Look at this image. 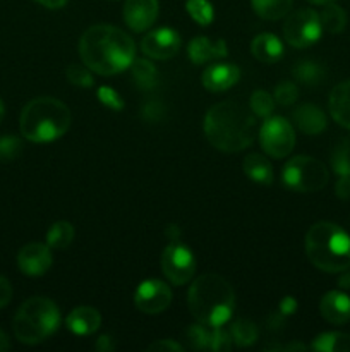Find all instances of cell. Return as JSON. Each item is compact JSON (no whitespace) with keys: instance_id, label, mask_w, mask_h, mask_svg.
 I'll list each match as a JSON object with an SVG mask.
<instances>
[{"instance_id":"cell-44","label":"cell","mask_w":350,"mask_h":352,"mask_svg":"<svg viewBox=\"0 0 350 352\" xmlns=\"http://www.w3.org/2000/svg\"><path fill=\"white\" fill-rule=\"evenodd\" d=\"M10 349V342H9V337L0 330V352L3 351H9Z\"/></svg>"},{"instance_id":"cell-37","label":"cell","mask_w":350,"mask_h":352,"mask_svg":"<svg viewBox=\"0 0 350 352\" xmlns=\"http://www.w3.org/2000/svg\"><path fill=\"white\" fill-rule=\"evenodd\" d=\"M187 337L194 349H208L209 332L206 330V325H202V323L199 322L198 325H192L191 329L187 330Z\"/></svg>"},{"instance_id":"cell-40","label":"cell","mask_w":350,"mask_h":352,"mask_svg":"<svg viewBox=\"0 0 350 352\" xmlns=\"http://www.w3.org/2000/svg\"><path fill=\"white\" fill-rule=\"evenodd\" d=\"M148 351H184V347L180 346V344L174 342V340L170 339H165V340H158V342L151 344L150 347H148Z\"/></svg>"},{"instance_id":"cell-33","label":"cell","mask_w":350,"mask_h":352,"mask_svg":"<svg viewBox=\"0 0 350 352\" xmlns=\"http://www.w3.org/2000/svg\"><path fill=\"white\" fill-rule=\"evenodd\" d=\"M91 69L88 65L81 64H69L67 69H65V76H67L69 81L75 86H81V88H89V86L95 85L91 76Z\"/></svg>"},{"instance_id":"cell-10","label":"cell","mask_w":350,"mask_h":352,"mask_svg":"<svg viewBox=\"0 0 350 352\" xmlns=\"http://www.w3.org/2000/svg\"><path fill=\"white\" fill-rule=\"evenodd\" d=\"M161 270L172 284H187L196 272L194 254L180 241H172L161 253Z\"/></svg>"},{"instance_id":"cell-36","label":"cell","mask_w":350,"mask_h":352,"mask_svg":"<svg viewBox=\"0 0 350 352\" xmlns=\"http://www.w3.org/2000/svg\"><path fill=\"white\" fill-rule=\"evenodd\" d=\"M232 333L225 332V330H222V327H218V329H215L213 332H209L208 349L216 352H226L232 349Z\"/></svg>"},{"instance_id":"cell-41","label":"cell","mask_w":350,"mask_h":352,"mask_svg":"<svg viewBox=\"0 0 350 352\" xmlns=\"http://www.w3.org/2000/svg\"><path fill=\"white\" fill-rule=\"evenodd\" d=\"M335 192L340 199H350V177H338L335 186Z\"/></svg>"},{"instance_id":"cell-45","label":"cell","mask_w":350,"mask_h":352,"mask_svg":"<svg viewBox=\"0 0 350 352\" xmlns=\"http://www.w3.org/2000/svg\"><path fill=\"white\" fill-rule=\"evenodd\" d=\"M340 285H342V287H350V274H349V272H347V274L343 275L342 278H340Z\"/></svg>"},{"instance_id":"cell-34","label":"cell","mask_w":350,"mask_h":352,"mask_svg":"<svg viewBox=\"0 0 350 352\" xmlns=\"http://www.w3.org/2000/svg\"><path fill=\"white\" fill-rule=\"evenodd\" d=\"M23 151V143L16 136L0 138V162H12Z\"/></svg>"},{"instance_id":"cell-28","label":"cell","mask_w":350,"mask_h":352,"mask_svg":"<svg viewBox=\"0 0 350 352\" xmlns=\"http://www.w3.org/2000/svg\"><path fill=\"white\" fill-rule=\"evenodd\" d=\"M331 167L338 177H350V140H342L333 148Z\"/></svg>"},{"instance_id":"cell-4","label":"cell","mask_w":350,"mask_h":352,"mask_svg":"<svg viewBox=\"0 0 350 352\" xmlns=\"http://www.w3.org/2000/svg\"><path fill=\"white\" fill-rule=\"evenodd\" d=\"M305 253L316 268L342 274L350 268V236L331 222H318L305 236Z\"/></svg>"},{"instance_id":"cell-24","label":"cell","mask_w":350,"mask_h":352,"mask_svg":"<svg viewBox=\"0 0 350 352\" xmlns=\"http://www.w3.org/2000/svg\"><path fill=\"white\" fill-rule=\"evenodd\" d=\"M311 349L321 352H350V336L342 332H326L316 337Z\"/></svg>"},{"instance_id":"cell-31","label":"cell","mask_w":350,"mask_h":352,"mask_svg":"<svg viewBox=\"0 0 350 352\" xmlns=\"http://www.w3.org/2000/svg\"><path fill=\"white\" fill-rule=\"evenodd\" d=\"M130 67H132V74L136 81L144 88H151L156 82V67L146 58H134Z\"/></svg>"},{"instance_id":"cell-5","label":"cell","mask_w":350,"mask_h":352,"mask_svg":"<svg viewBox=\"0 0 350 352\" xmlns=\"http://www.w3.org/2000/svg\"><path fill=\"white\" fill-rule=\"evenodd\" d=\"M71 110L51 96H40L21 112V133L33 143H50L64 136L71 126Z\"/></svg>"},{"instance_id":"cell-39","label":"cell","mask_w":350,"mask_h":352,"mask_svg":"<svg viewBox=\"0 0 350 352\" xmlns=\"http://www.w3.org/2000/svg\"><path fill=\"white\" fill-rule=\"evenodd\" d=\"M10 298H12V285L5 277L0 275V309L9 305Z\"/></svg>"},{"instance_id":"cell-22","label":"cell","mask_w":350,"mask_h":352,"mask_svg":"<svg viewBox=\"0 0 350 352\" xmlns=\"http://www.w3.org/2000/svg\"><path fill=\"white\" fill-rule=\"evenodd\" d=\"M244 172L249 179H253L254 182H259V184L270 186L273 182V167L268 162L266 157L257 153H250L244 158L242 164Z\"/></svg>"},{"instance_id":"cell-25","label":"cell","mask_w":350,"mask_h":352,"mask_svg":"<svg viewBox=\"0 0 350 352\" xmlns=\"http://www.w3.org/2000/svg\"><path fill=\"white\" fill-rule=\"evenodd\" d=\"M319 21H321L323 31H328V33L336 34L342 33L347 26V14L345 10L340 6H336L335 2L325 3V9L319 12Z\"/></svg>"},{"instance_id":"cell-42","label":"cell","mask_w":350,"mask_h":352,"mask_svg":"<svg viewBox=\"0 0 350 352\" xmlns=\"http://www.w3.org/2000/svg\"><path fill=\"white\" fill-rule=\"evenodd\" d=\"M34 2L41 3L47 9H62L67 3V0H34Z\"/></svg>"},{"instance_id":"cell-21","label":"cell","mask_w":350,"mask_h":352,"mask_svg":"<svg viewBox=\"0 0 350 352\" xmlns=\"http://www.w3.org/2000/svg\"><path fill=\"white\" fill-rule=\"evenodd\" d=\"M250 52L263 64H273L283 55V43L273 33H261L250 43Z\"/></svg>"},{"instance_id":"cell-43","label":"cell","mask_w":350,"mask_h":352,"mask_svg":"<svg viewBox=\"0 0 350 352\" xmlns=\"http://www.w3.org/2000/svg\"><path fill=\"white\" fill-rule=\"evenodd\" d=\"M96 349L98 351H112L113 346L110 344V337L103 336L98 339V344H96Z\"/></svg>"},{"instance_id":"cell-6","label":"cell","mask_w":350,"mask_h":352,"mask_svg":"<svg viewBox=\"0 0 350 352\" xmlns=\"http://www.w3.org/2000/svg\"><path fill=\"white\" fill-rule=\"evenodd\" d=\"M60 327V311L51 299L31 298L14 316V333L23 344H40L54 336Z\"/></svg>"},{"instance_id":"cell-29","label":"cell","mask_w":350,"mask_h":352,"mask_svg":"<svg viewBox=\"0 0 350 352\" xmlns=\"http://www.w3.org/2000/svg\"><path fill=\"white\" fill-rule=\"evenodd\" d=\"M185 9H187L189 16L199 24V26H208L211 24L213 17H215V10L209 0H187L185 2Z\"/></svg>"},{"instance_id":"cell-26","label":"cell","mask_w":350,"mask_h":352,"mask_svg":"<svg viewBox=\"0 0 350 352\" xmlns=\"http://www.w3.org/2000/svg\"><path fill=\"white\" fill-rule=\"evenodd\" d=\"M294 72L295 79L301 81L302 85H307V86H316L319 82L325 81V76L326 71L321 64L318 62H312V60H302L297 62L292 69Z\"/></svg>"},{"instance_id":"cell-14","label":"cell","mask_w":350,"mask_h":352,"mask_svg":"<svg viewBox=\"0 0 350 352\" xmlns=\"http://www.w3.org/2000/svg\"><path fill=\"white\" fill-rule=\"evenodd\" d=\"M160 10L158 0H126L124 19L126 24L136 33L146 31L154 24Z\"/></svg>"},{"instance_id":"cell-38","label":"cell","mask_w":350,"mask_h":352,"mask_svg":"<svg viewBox=\"0 0 350 352\" xmlns=\"http://www.w3.org/2000/svg\"><path fill=\"white\" fill-rule=\"evenodd\" d=\"M98 100L103 103L105 107L113 110H122L124 109V100L120 98L119 93L115 91L113 88L110 86H102L98 89Z\"/></svg>"},{"instance_id":"cell-13","label":"cell","mask_w":350,"mask_h":352,"mask_svg":"<svg viewBox=\"0 0 350 352\" xmlns=\"http://www.w3.org/2000/svg\"><path fill=\"white\" fill-rule=\"evenodd\" d=\"M51 263H54V258H51V251L48 244L30 243L21 248L19 254H17L19 270L24 275H30V277L45 275L50 270Z\"/></svg>"},{"instance_id":"cell-27","label":"cell","mask_w":350,"mask_h":352,"mask_svg":"<svg viewBox=\"0 0 350 352\" xmlns=\"http://www.w3.org/2000/svg\"><path fill=\"white\" fill-rule=\"evenodd\" d=\"M74 241V227L72 223L60 220L48 229L47 244L54 250H65Z\"/></svg>"},{"instance_id":"cell-17","label":"cell","mask_w":350,"mask_h":352,"mask_svg":"<svg viewBox=\"0 0 350 352\" xmlns=\"http://www.w3.org/2000/svg\"><path fill=\"white\" fill-rule=\"evenodd\" d=\"M226 55H229V50H226V43L223 40L211 41L206 36H196L189 43V58L196 65L215 62L218 58L226 57Z\"/></svg>"},{"instance_id":"cell-9","label":"cell","mask_w":350,"mask_h":352,"mask_svg":"<svg viewBox=\"0 0 350 352\" xmlns=\"http://www.w3.org/2000/svg\"><path fill=\"white\" fill-rule=\"evenodd\" d=\"M259 143L263 150L273 158L290 155L295 146V131L283 117H266L259 129Z\"/></svg>"},{"instance_id":"cell-11","label":"cell","mask_w":350,"mask_h":352,"mask_svg":"<svg viewBox=\"0 0 350 352\" xmlns=\"http://www.w3.org/2000/svg\"><path fill=\"white\" fill-rule=\"evenodd\" d=\"M172 302V291L161 280H144L134 292V305L146 315H158L165 311Z\"/></svg>"},{"instance_id":"cell-23","label":"cell","mask_w":350,"mask_h":352,"mask_svg":"<svg viewBox=\"0 0 350 352\" xmlns=\"http://www.w3.org/2000/svg\"><path fill=\"white\" fill-rule=\"evenodd\" d=\"M294 0H250L254 12L266 21H277L287 16Z\"/></svg>"},{"instance_id":"cell-19","label":"cell","mask_w":350,"mask_h":352,"mask_svg":"<svg viewBox=\"0 0 350 352\" xmlns=\"http://www.w3.org/2000/svg\"><path fill=\"white\" fill-rule=\"evenodd\" d=\"M294 122L304 134H321L326 129V116L314 103H304L294 110Z\"/></svg>"},{"instance_id":"cell-1","label":"cell","mask_w":350,"mask_h":352,"mask_svg":"<svg viewBox=\"0 0 350 352\" xmlns=\"http://www.w3.org/2000/svg\"><path fill=\"white\" fill-rule=\"evenodd\" d=\"M136 54L132 38L108 24L91 26L79 41L82 64L102 76H113L130 67Z\"/></svg>"},{"instance_id":"cell-46","label":"cell","mask_w":350,"mask_h":352,"mask_svg":"<svg viewBox=\"0 0 350 352\" xmlns=\"http://www.w3.org/2000/svg\"><path fill=\"white\" fill-rule=\"evenodd\" d=\"M307 2H311V3H316V6H325V3H331V2H336V0H307Z\"/></svg>"},{"instance_id":"cell-2","label":"cell","mask_w":350,"mask_h":352,"mask_svg":"<svg viewBox=\"0 0 350 352\" xmlns=\"http://www.w3.org/2000/svg\"><path fill=\"white\" fill-rule=\"evenodd\" d=\"M205 134L216 150L237 153L250 146L257 136V120L249 105L226 100L211 107L205 119Z\"/></svg>"},{"instance_id":"cell-30","label":"cell","mask_w":350,"mask_h":352,"mask_svg":"<svg viewBox=\"0 0 350 352\" xmlns=\"http://www.w3.org/2000/svg\"><path fill=\"white\" fill-rule=\"evenodd\" d=\"M232 339L237 346L247 347L256 342L257 329L249 320H237L232 325Z\"/></svg>"},{"instance_id":"cell-8","label":"cell","mask_w":350,"mask_h":352,"mask_svg":"<svg viewBox=\"0 0 350 352\" xmlns=\"http://www.w3.org/2000/svg\"><path fill=\"white\" fill-rule=\"evenodd\" d=\"M323 26L319 14L312 9H301L285 19L283 36L295 48H307L321 38Z\"/></svg>"},{"instance_id":"cell-35","label":"cell","mask_w":350,"mask_h":352,"mask_svg":"<svg viewBox=\"0 0 350 352\" xmlns=\"http://www.w3.org/2000/svg\"><path fill=\"white\" fill-rule=\"evenodd\" d=\"M299 98V89L294 82L283 81L275 88V100L280 103L281 107H290L297 102Z\"/></svg>"},{"instance_id":"cell-7","label":"cell","mask_w":350,"mask_h":352,"mask_svg":"<svg viewBox=\"0 0 350 352\" xmlns=\"http://www.w3.org/2000/svg\"><path fill=\"white\" fill-rule=\"evenodd\" d=\"M328 168L323 162L312 157H295L285 164L281 181L292 191L316 192L328 184Z\"/></svg>"},{"instance_id":"cell-32","label":"cell","mask_w":350,"mask_h":352,"mask_svg":"<svg viewBox=\"0 0 350 352\" xmlns=\"http://www.w3.org/2000/svg\"><path fill=\"white\" fill-rule=\"evenodd\" d=\"M250 110L254 112V116L261 117V119H266V117L271 116L275 109V98L264 89H256L250 96L249 102Z\"/></svg>"},{"instance_id":"cell-20","label":"cell","mask_w":350,"mask_h":352,"mask_svg":"<svg viewBox=\"0 0 350 352\" xmlns=\"http://www.w3.org/2000/svg\"><path fill=\"white\" fill-rule=\"evenodd\" d=\"M329 113L345 129H350V79L336 85L329 93Z\"/></svg>"},{"instance_id":"cell-18","label":"cell","mask_w":350,"mask_h":352,"mask_svg":"<svg viewBox=\"0 0 350 352\" xmlns=\"http://www.w3.org/2000/svg\"><path fill=\"white\" fill-rule=\"evenodd\" d=\"M65 325L75 336H91L102 325V315L91 306H79L69 313Z\"/></svg>"},{"instance_id":"cell-47","label":"cell","mask_w":350,"mask_h":352,"mask_svg":"<svg viewBox=\"0 0 350 352\" xmlns=\"http://www.w3.org/2000/svg\"><path fill=\"white\" fill-rule=\"evenodd\" d=\"M3 116H5V107H3V102L0 100V122H2Z\"/></svg>"},{"instance_id":"cell-15","label":"cell","mask_w":350,"mask_h":352,"mask_svg":"<svg viewBox=\"0 0 350 352\" xmlns=\"http://www.w3.org/2000/svg\"><path fill=\"white\" fill-rule=\"evenodd\" d=\"M240 79V69L230 62H218L205 69L201 76L202 86L211 93H222L235 86Z\"/></svg>"},{"instance_id":"cell-16","label":"cell","mask_w":350,"mask_h":352,"mask_svg":"<svg viewBox=\"0 0 350 352\" xmlns=\"http://www.w3.org/2000/svg\"><path fill=\"white\" fill-rule=\"evenodd\" d=\"M319 311L326 322L343 325L350 320V298L340 291L328 292L319 302Z\"/></svg>"},{"instance_id":"cell-12","label":"cell","mask_w":350,"mask_h":352,"mask_svg":"<svg viewBox=\"0 0 350 352\" xmlns=\"http://www.w3.org/2000/svg\"><path fill=\"white\" fill-rule=\"evenodd\" d=\"M141 48L148 57L156 58V60H167V58L177 55V52L180 50V36L175 30L160 28V30L151 31L143 38Z\"/></svg>"},{"instance_id":"cell-3","label":"cell","mask_w":350,"mask_h":352,"mask_svg":"<svg viewBox=\"0 0 350 352\" xmlns=\"http://www.w3.org/2000/svg\"><path fill=\"white\" fill-rule=\"evenodd\" d=\"M187 305L199 323L208 329H218L232 318L235 296L225 278L216 274H205L189 289Z\"/></svg>"}]
</instances>
